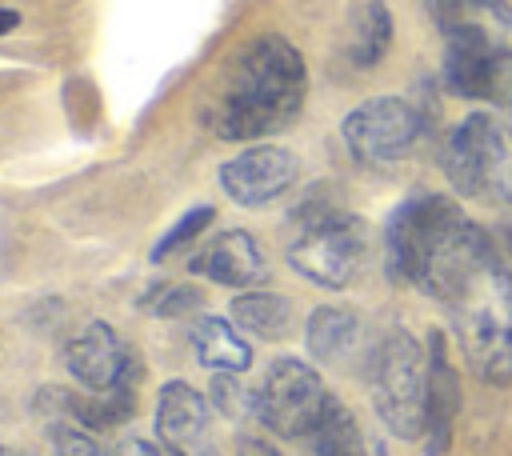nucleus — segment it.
<instances>
[{"label": "nucleus", "instance_id": "f257e3e1", "mask_svg": "<svg viewBox=\"0 0 512 456\" xmlns=\"http://www.w3.org/2000/svg\"><path fill=\"white\" fill-rule=\"evenodd\" d=\"M388 268L436 296L472 372L484 384L512 380V280L488 240L448 196L404 200L384 228Z\"/></svg>", "mask_w": 512, "mask_h": 456}, {"label": "nucleus", "instance_id": "f03ea898", "mask_svg": "<svg viewBox=\"0 0 512 456\" xmlns=\"http://www.w3.org/2000/svg\"><path fill=\"white\" fill-rule=\"evenodd\" d=\"M304 92L308 68L296 44L284 36H260L240 52L220 100L208 112V124L220 140L272 136L300 116Z\"/></svg>", "mask_w": 512, "mask_h": 456}, {"label": "nucleus", "instance_id": "7ed1b4c3", "mask_svg": "<svg viewBox=\"0 0 512 456\" xmlns=\"http://www.w3.org/2000/svg\"><path fill=\"white\" fill-rule=\"evenodd\" d=\"M444 172L456 192L512 208V132L488 116H464L444 140Z\"/></svg>", "mask_w": 512, "mask_h": 456}, {"label": "nucleus", "instance_id": "20e7f679", "mask_svg": "<svg viewBox=\"0 0 512 456\" xmlns=\"http://www.w3.org/2000/svg\"><path fill=\"white\" fill-rule=\"evenodd\" d=\"M372 404L384 428L400 440H420L428 428V360L408 332H388L372 356Z\"/></svg>", "mask_w": 512, "mask_h": 456}, {"label": "nucleus", "instance_id": "39448f33", "mask_svg": "<svg viewBox=\"0 0 512 456\" xmlns=\"http://www.w3.org/2000/svg\"><path fill=\"white\" fill-rule=\"evenodd\" d=\"M304 224L288 244V264L324 288H344L364 260V224L332 204H308Z\"/></svg>", "mask_w": 512, "mask_h": 456}, {"label": "nucleus", "instance_id": "423d86ee", "mask_svg": "<svg viewBox=\"0 0 512 456\" xmlns=\"http://www.w3.org/2000/svg\"><path fill=\"white\" fill-rule=\"evenodd\" d=\"M328 408H332V396H328L324 380L316 376L312 364H304L296 356L272 360L256 388V412H260L256 420L288 440H308L320 428V420L328 416Z\"/></svg>", "mask_w": 512, "mask_h": 456}, {"label": "nucleus", "instance_id": "0eeeda50", "mask_svg": "<svg viewBox=\"0 0 512 456\" xmlns=\"http://www.w3.org/2000/svg\"><path fill=\"white\" fill-rule=\"evenodd\" d=\"M340 136L360 164L380 168L416 148V140L424 136V112L400 96H372L344 116Z\"/></svg>", "mask_w": 512, "mask_h": 456}, {"label": "nucleus", "instance_id": "6e6552de", "mask_svg": "<svg viewBox=\"0 0 512 456\" xmlns=\"http://www.w3.org/2000/svg\"><path fill=\"white\" fill-rule=\"evenodd\" d=\"M296 156L288 148L276 144H252L240 156L220 164V188L228 192V200L244 204V208H260L272 204L276 196H284L296 184Z\"/></svg>", "mask_w": 512, "mask_h": 456}, {"label": "nucleus", "instance_id": "1a4fd4ad", "mask_svg": "<svg viewBox=\"0 0 512 456\" xmlns=\"http://www.w3.org/2000/svg\"><path fill=\"white\" fill-rule=\"evenodd\" d=\"M432 20L444 40H468L504 64L512 60V8L504 0H452Z\"/></svg>", "mask_w": 512, "mask_h": 456}, {"label": "nucleus", "instance_id": "9d476101", "mask_svg": "<svg viewBox=\"0 0 512 456\" xmlns=\"http://www.w3.org/2000/svg\"><path fill=\"white\" fill-rule=\"evenodd\" d=\"M196 276L212 280V284H228V288H256L268 276L264 252L260 244L244 232V228H228L220 236H212L188 264Z\"/></svg>", "mask_w": 512, "mask_h": 456}, {"label": "nucleus", "instance_id": "9b49d317", "mask_svg": "<svg viewBox=\"0 0 512 456\" xmlns=\"http://www.w3.org/2000/svg\"><path fill=\"white\" fill-rule=\"evenodd\" d=\"M156 432L168 452L200 456L204 440H208V400L184 380L164 384L160 400H156Z\"/></svg>", "mask_w": 512, "mask_h": 456}, {"label": "nucleus", "instance_id": "f8f14e48", "mask_svg": "<svg viewBox=\"0 0 512 456\" xmlns=\"http://www.w3.org/2000/svg\"><path fill=\"white\" fill-rule=\"evenodd\" d=\"M64 364H68V372H72L84 388H112L116 380L128 376V352H124L120 336L112 332V324H104V320L84 324V328L68 340Z\"/></svg>", "mask_w": 512, "mask_h": 456}, {"label": "nucleus", "instance_id": "ddd939ff", "mask_svg": "<svg viewBox=\"0 0 512 456\" xmlns=\"http://www.w3.org/2000/svg\"><path fill=\"white\" fill-rule=\"evenodd\" d=\"M456 412H460V380H456V368L444 356V336L432 332V356H428V428H424L428 456H444V448L452 440Z\"/></svg>", "mask_w": 512, "mask_h": 456}, {"label": "nucleus", "instance_id": "4468645a", "mask_svg": "<svg viewBox=\"0 0 512 456\" xmlns=\"http://www.w3.org/2000/svg\"><path fill=\"white\" fill-rule=\"evenodd\" d=\"M500 68H504V60H496L480 44L444 40V84H448V92L468 96V100H488V96H496Z\"/></svg>", "mask_w": 512, "mask_h": 456}, {"label": "nucleus", "instance_id": "2eb2a0df", "mask_svg": "<svg viewBox=\"0 0 512 456\" xmlns=\"http://www.w3.org/2000/svg\"><path fill=\"white\" fill-rule=\"evenodd\" d=\"M308 456H388V452L372 432L360 428V420L340 400H332L328 416L308 436Z\"/></svg>", "mask_w": 512, "mask_h": 456}, {"label": "nucleus", "instance_id": "dca6fc26", "mask_svg": "<svg viewBox=\"0 0 512 456\" xmlns=\"http://www.w3.org/2000/svg\"><path fill=\"white\" fill-rule=\"evenodd\" d=\"M388 40H392V16H388V4L384 0H352V12H348V60L356 68H372L384 52H388Z\"/></svg>", "mask_w": 512, "mask_h": 456}, {"label": "nucleus", "instance_id": "f3484780", "mask_svg": "<svg viewBox=\"0 0 512 456\" xmlns=\"http://www.w3.org/2000/svg\"><path fill=\"white\" fill-rule=\"evenodd\" d=\"M192 348H196V360L212 372H244L252 364V348L236 336L232 324L216 316H204L192 324Z\"/></svg>", "mask_w": 512, "mask_h": 456}, {"label": "nucleus", "instance_id": "a211bd4d", "mask_svg": "<svg viewBox=\"0 0 512 456\" xmlns=\"http://www.w3.org/2000/svg\"><path fill=\"white\" fill-rule=\"evenodd\" d=\"M304 340H308V352H312L316 360L336 364V360H344V356L356 348V340H360V320H356V312H348V308L324 304V308H316V312L308 316Z\"/></svg>", "mask_w": 512, "mask_h": 456}, {"label": "nucleus", "instance_id": "6ab92c4d", "mask_svg": "<svg viewBox=\"0 0 512 456\" xmlns=\"http://www.w3.org/2000/svg\"><path fill=\"white\" fill-rule=\"evenodd\" d=\"M232 320L244 328V332H252L256 340H280L284 332H288V320H292V308H288V300L284 296H276V292H244V296H236L232 300Z\"/></svg>", "mask_w": 512, "mask_h": 456}, {"label": "nucleus", "instance_id": "aec40b11", "mask_svg": "<svg viewBox=\"0 0 512 456\" xmlns=\"http://www.w3.org/2000/svg\"><path fill=\"white\" fill-rule=\"evenodd\" d=\"M68 408H72L76 420L88 424V428H112V424H120L124 416H132L136 392H132L128 376H124V380H116L112 388H88L84 396L68 400Z\"/></svg>", "mask_w": 512, "mask_h": 456}, {"label": "nucleus", "instance_id": "412c9836", "mask_svg": "<svg viewBox=\"0 0 512 456\" xmlns=\"http://www.w3.org/2000/svg\"><path fill=\"white\" fill-rule=\"evenodd\" d=\"M240 372H216L212 376V404L228 416V420H248V416H260L256 412V388H244L236 380Z\"/></svg>", "mask_w": 512, "mask_h": 456}, {"label": "nucleus", "instance_id": "4be33fe9", "mask_svg": "<svg viewBox=\"0 0 512 456\" xmlns=\"http://www.w3.org/2000/svg\"><path fill=\"white\" fill-rule=\"evenodd\" d=\"M140 304H144V312H156V316H188V312H196L204 304V296L196 288H188V284H160Z\"/></svg>", "mask_w": 512, "mask_h": 456}, {"label": "nucleus", "instance_id": "5701e85b", "mask_svg": "<svg viewBox=\"0 0 512 456\" xmlns=\"http://www.w3.org/2000/svg\"><path fill=\"white\" fill-rule=\"evenodd\" d=\"M212 224V208L208 204H200V208H192V212H184L164 236H160V244L152 248V260H164V256H172L180 244H188V240H196L204 228Z\"/></svg>", "mask_w": 512, "mask_h": 456}, {"label": "nucleus", "instance_id": "b1692460", "mask_svg": "<svg viewBox=\"0 0 512 456\" xmlns=\"http://www.w3.org/2000/svg\"><path fill=\"white\" fill-rule=\"evenodd\" d=\"M52 440H56V456H104L84 432H72V428H60Z\"/></svg>", "mask_w": 512, "mask_h": 456}, {"label": "nucleus", "instance_id": "393cba45", "mask_svg": "<svg viewBox=\"0 0 512 456\" xmlns=\"http://www.w3.org/2000/svg\"><path fill=\"white\" fill-rule=\"evenodd\" d=\"M236 456H280V452H276L268 440H260V436H240Z\"/></svg>", "mask_w": 512, "mask_h": 456}, {"label": "nucleus", "instance_id": "a878e982", "mask_svg": "<svg viewBox=\"0 0 512 456\" xmlns=\"http://www.w3.org/2000/svg\"><path fill=\"white\" fill-rule=\"evenodd\" d=\"M112 456H160L148 440H124V444H116V452Z\"/></svg>", "mask_w": 512, "mask_h": 456}, {"label": "nucleus", "instance_id": "bb28decb", "mask_svg": "<svg viewBox=\"0 0 512 456\" xmlns=\"http://www.w3.org/2000/svg\"><path fill=\"white\" fill-rule=\"evenodd\" d=\"M16 12H8V8H0V32H8V28H16Z\"/></svg>", "mask_w": 512, "mask_h": 456}, {"label": "nucleus", "instance_id": "cd10ccee", "mask_svg": "<svg viewBox=\"0 0 512 456\" xmlns=\"http://www.w3.org/2000/svg\"><path fill=\"white\" fill-rule=\"evenodd\" d=\"M448 4H452V0H424V8H428V16H436V12H440V8H448Z\"/></svg>", "mask_w": 512, "mask_h": 456}, {"label": "nucleus", "instance_id": "c85d7f7f", "mask_svg": "<svg viewBox=\"0 0 512 456\" xmlns=\"http://www.w3.org/2000/svg\"><path fill=\"white\" fill-rule=\"evenodd\" d=\"M0 456H24V452H16V448H4V444H0Z\"/></svg>", "mask_w": 512, "mask_h": 456}, {"label": "nucleus", "instance_id": "c756f323", "mask_svg": "<svg viewBox=\"0 0 512 456\" xmlns=\"http://www.w3.org/2000/svg\"><path fill=\"white\" fill-rule=\"evenodd\" d=\"M200 456H212V452H200Z\"/></svg>", "mask_w": 512, "mask_h": 456}]
</instances>
